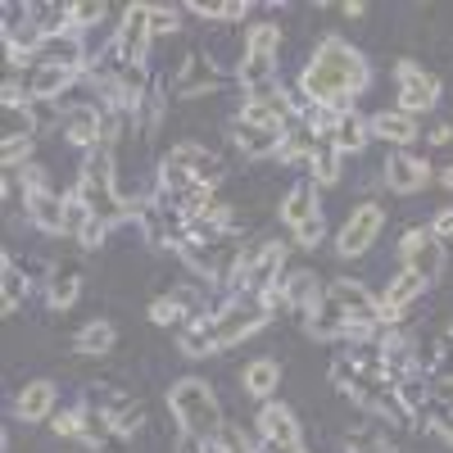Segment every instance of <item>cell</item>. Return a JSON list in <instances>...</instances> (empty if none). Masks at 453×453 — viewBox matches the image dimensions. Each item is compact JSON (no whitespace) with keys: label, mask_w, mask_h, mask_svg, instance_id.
I'll list each match as a JSON object with an SVG mask.
<instances>
[{"label":"cell","mask_w":453,"mask_h":453,"mask_svg":"<svg viewBox=\"0 0 453 453\" xmlns=\"http://www.w3.org/2000/svg\"><path fill=\"white\" fill-rule=\"evenodd\" d=\"M68 14H73V32H87V27H100L109 10L100 0H78V5H68Z\"/></svg>","instance_id":"obj_43"},{"label":"cell","mask_w":453,"mask_h":453,"mask_svg":"<svg viewBox=\"0 0 453 453\" xmlns=\"http://www.w3.org/2000/svg\"><path fill=\"white\" fill-rule=\"evenodd\" d=\"M100 412L109 418V426H113V431H123V435H136L141 422H145V418H141V403L127 399V395H109V403H104Z\"/></svg>","instance_id":"obj_30"},{"label":"cell","mask_w":453,"mask_h":453,"mask_svg":"<svg viewBox=\"0 0 453 453\" xmlns=\"http://www.w3.org/2000/svg\"><path fill=\"white\" fill-rule=\"evenodd\" d=\"M367 82H372V68L345 36H322V46L299 73V91L309 96V104H326L340 113L354 109V96H363Z\"/></svg>","instance_id":"obj_1"},{"label":"cell","mask_w":453,"mask_h":453,"mask_svg":"<svg viewBox=\"0 0 453 453\" xmlns=\"http://www.w3.org/2000/svg\"><path fill=\"white\" fill-rule=\"evenodd\" d=\"M46 46V32L42 23L32 19V5H5V50H10V64H27L32 55H42Z\"/></svg>","instance_id":"obj_10"},{"label":"cell","mask_w":453,"mask_h":453,"mask_svg":"<svg viewBox=\"0 0 453 453\" xmlns=\"http://www.w3.org/2000/svg\"><path fill=\"white\" fill-rule=\"evenodd\" d=\"M422 290H426V281H422L418 273H408V268H403V273L386 286V295H381V322L395 326V322L403 318V309H412V304L422 299Z\"/></svg>","instance_id":"obj_17"},{"label":"cell","mask_w":453,"mask_h":453,"mask_svg":"<svg viewBox=\"0 0 453 453\" xmlns=\"http://www.w3.org/2000/svg\"><path fill=\"white\" fill-rule=\"evenodd\" d=\"M313 155H318V136L309 127H290L286 141H281V150H277L281 164H313Z\"/></svg>","instance_id":"obj_32"},{"label":"cell","mask_w":453,"mask_h":453,"mask_svg":"<svg viewBox=\"0 0 453 453\" xmlns=\"http://www.w3.org/2000/svg\"><path fill=\"white\" fill-rule=\"evenodd\" d=\"M258 435L263 440H277V444H304V431H299V418L286 408V403H263L258 412Z\"/></svg>","instance_id":"obj_21"},{"label":"cell","mask_w":453,"mask_h":453,"mask_svg":"<svg viewBox=\"0 0 453 453\" xmlns=\"http://www.w3.org/2000/svg\"><path fill=\"white\" fill-rule=\"evenodd\" d=\"M78 295H82V277H78L73 263H64V268L50 277V309H73Z\"/></svg>","instance_id":"obj_34"},{"label":"cell","mask_w":453,"mask_h":453,"mask_svg":"<svg viewBox=\"0 0 453 453\" xmlns=\"http://www.w3.org/2000/svg\"><path fill=\"white\" fill-rule=\"evenodd\" d=\"M322 236H326V222H322V218L304 222V226H299V232H295V241L304 245V250H318V245H322Z\"/></svg>","instance_id":"obj_48"},{"label":"cell","mask_w":453,"mask_h":453,"mask_svg":"<svg viewBox=\"0 0 453 453\" xmlns=\"http://www.w3.org/2000/svg\"><path fill=\"white\" fill-rule=\"evenodd\" d=\"M281 295H286V304L290 309H299V313H318L322 304H326V290H322V281L313 277V273H290L286 277V286H281Z\"/></svg>","instance_id":"obj_22"},{"label":"cell","mask_w":453,"mask_h":453,"mask_svg":"<svg viewBox=\"0 0 453 453\" xmlns=\"http://www.w3.org/2000/svg\"><path fill=\"white\" fill-rule=\"evenodd\" d=\"M277 386H281V367H277L273 358H254V363L245 367V390H250L254 399H273Z\"/></svg>","instance_id":"obj_31"},{"label":"cell","mask_w":453,"mask_h":453,"mask_svg":"<svg viewBox=\"0 0 453 453\" xmlns=\"http://www.w3.org/2000/svg\"><path fill=\"white\" fill-rule=\"evenodd\" d=\"M27 295V277L14 268V254H0V313H14Z\"/></svg>","instance_id":"obj_29"},{"label":"cell","mask_w":453,"mask_h":453,"mask_svg":"<svg viewBox=\"0 0 453 453\" xmlns=\"http://www.w3.org/2000/svg\"><path fill=\"white\" fill-rule=\"evenodd\" d=\"M340 10H345L349 19H363V14H367V5H363V0H349V5H340Z\"/></svg>","instance_id":"obj_56"},{"label":"cell","mask_w":453,"mask_h":453,"mask_svg":"<svg viewBox=\"0 0 453 453\" xmlns=\"http://www.w3.org/2000/svg\"><path fill=\"white\" fill-rule=\"evenodd\" d=\"M104 232H109V222L91 218V226H87V232L78 236V245H82V250H100V245H104Z\"/></svg>","instance_id":"obj_49"},{"label":"cell","mask_w":453,"mask_h":453,"mask_svg":"<svg viewBox=\"0 0 453 453\" xmlns=\"http://www.w3.org/2000/svg\"><path fill=\"white\" fill-rule=\"evenodd\" d=\"M191 14H200V19H213V23H236V19H245L250 14V5L245 0H196L191 5Z\"/></svg>","instance_id":"obj_38"},{"label":"cell","mask_w":453,"mask_h":453,"mask_svg":"<svg viewBox=\"0 0 453 453\" xmlns=\"http://www.w3.org/2000/svg\"><path fill=\"white\" fill-rule=\"evenodd\" d=\"M426 181H431V164H426V159L403 155V150L386 159V186H390L395 196H418Z\"/></svg>","instance_id":"obj_14"},{"label":"cell","mask_w":453,"mask_h":453,"mask_svg":"<svg viewBox=\"0 0 453 453\" xmlns=\"http://www.w3.org/2000/svg\"><path fill=\"white\" fill-rule=\"evenodd\" d=\"M431 426H435V431H440V435L453 444V408H440L435 418H431Z\"/></svg>","instance_id":"obj_52"},{"label":"cell","mask_w":453,"mask_h":453,"mask_svg":"<svg viewBox=\"0 0 453 453\" xmlns=\"http://www.w3.org/2000/svg\"><path fill=\"white\" fill-rule=\"evenodd\" d=\"M82 444H91L96 453H127V435L113 431L104 412H87V422H82Z\"/></svg>","instance_id":"obj_26"},{"label":"cell","mask_w":453,"mask_h":453,"mask_svg":"<svg viewBox=\"0 0 453 453\" xmlns=\"http://www.w3.org/2000/svg\"><path fill=\"white\" fill-rule=\"evenodd\" d=\"M236 82L250 91V96H263L277 87V59L273 55H245L241 68H236Z\"/></svg>","instance_id":"obj_24"},{"label":"cell","mask_w":453,"mask_h":453,"mask_svg":"<svg viewBox=\"0 0 453 453\" xmlns=\"http://www.w3.org/2000/svg\"><path fill=\"white\" fill-rule=\"evenodd\" d=\"M431 232H435V236H453V209L435 213V222H431Z\"/></svg>","instance_id":"obj_54"},{"label":"cell","mask_w":453,"mask_h":453,"mask_svg":"<svg viewBox=\"0 0 453 453\" xmlns=\"http://www.w3.org/2000/svg\"><path fill=\"white\" fill-rule=\"evenodd\" d=\"M64 136L78 145V150H100L109 141V123L96 104H73L64 113Z\"/></svg>","instance_id":"obj_12"},{"label":"cell","mask_w":453,"mask_h":453,"mask_svg":"<svg viewBox=\"0 0 453 453\" xmlns=\"http://www.w3.org/2000/svg\"><path fill=\"white\" fill-rule=\"evenodd\" d=\"M277 50H281V27L277 23H254L245 32V55H273L277 59Z\"/></svg>","instance_id":"obj_37"},{"label":"cell","mask_w":453,"mask_h":453,"mask_svg":"<svg viewBox=\"0 0 453 453\" xmlns=\"http://www.w3.org/2000/svg\"><path fill=\"white\" fill-rule=\"evenodd\" d=\"M440 181H444V186H449V191H453V164H449V168L440 173Z\"/></svg>","instance_id":"obj_57"},{"label":"cell","mask_w":453,"mask_h":453,"mask_svg":"<svg viewBox=\"0 0 453 453\" xmlns=\"http://www.w3.org/2000/svg\"><path fill=\"white\" fill-rule=\"evenodd\" d=\"M345 449L349 453H390V435L381 426H363V431H354L345 440Z\"/></svg>","instance_id":"obj_40"},{"label":"cell","mask_w":453,"mask_h":453,"mask_svg":"<svg viewBox=\"0 0 453 453\" xmlns=\"http://www.w3.org/2000/svg\"><path fill=\"white\" fill-rule=\"evenodd\" d=\"M326 304L345 322H372V326H381V299H376L363 281H345V277H340L335 286H326Z\"/></svg>","instance_id":"obj_11"},{"label":"cell","mask_w":453,"mask_h":453,"mask_svg":"<svg viewBox=\"0 0 453 453\" xmlns=\"http://www.w3.org/2000/svg\"><path fill=\"white\" fill-rule=\"evenodd\" d=\"M78 196L100 222H127V200L119 196V186H113V145H100V150H91V159H87V168H82V177H78Z\"/></svg>","instance_id":"obj_3"},{"label":"cell","mask_w":453,"mask_h":453,"mask_svg":"<svg viewBox=\"0 0 453 453\" xmlns=\"http://www.w3.org/2000/svg\"><path fill=\"white\" fill-rule=\"evenodd\" d=\"M258 453H309L304 444H277V440H258Z\"/></svg>","instance_id":"obj_53"},{"label":"cell","mask_w":453,"mask_h":453,"mask_svg":"<svg viewBox=\"0 0 453 453\" xmlns=\"http://www.w3.org/2000/svg\"><path fill=\"white\" fill-rule=\"evenodd\" d=\"M372 132L381 136V141L408 145V141H418V119H408V113H399V109H381L372 119Z\"/></svg>","instance_id":"obj_28"},{"label":"cell","mask_w":453,"mask_h":453,"mask_svg":"<svg viewBox=\"0 0 453 453\" xmlns=\"http://www.w3.org/2000/svg\"><path fill=\"white\" fill-rule=\"evenodd\" d=\"M286 132H290V127H254V123L232 119V141H236V150H241L245 159H268V155H277L281 141H286Z\"/></svg>","instance_id":"obj_16"},{"label":"cell","mask_w":453,"mask_h":453,"mask_svg":"<svg viewBox=\"0 0 453 453\" xmlns=\"http://www.w3.org/2000/svg\"><path fill=\"white\" fill-rule=\"evenodd\" d=\"M381 226H386V209L381 204H358L349 218H345V226H340V236H335V250H340V258H358V254H367L372 245H376V236H381Z\"/></svg>","instance_id":"obj_7"},{"label":"cell","mask_w":453,"mask_h":453,"mask_svg":"<svg viewBox=\"0 0 453 453\" xmlns=\"http://www.w3.org/2000/svg\"><path fill=\"white\" fill-rule=\"evenodd\" d=\"M313 218H322L318 213V186H309V181L290 186V196L281 200V222L290 226V232H299V226L313 222Z\"/></svg>","instance_id":"obj_23"},{"label":"cell","mask_w":453,"mask_h":453,"mask_svg":"<svg viewBox=\"0 0 453 453\" xmlns=\"http://www.w3.org/2000/svg\"><path fill=\"white\" fill-rule=\"evenodd\" d=\"M168 408L181 431H191L200 440L213 444V435L222 431V408H218V395L200 381V376H181V381L168 390Z\"/></svg>","instance_id":"obj_4"},{"label":"cell","mask_w":453,"mask_h":453,"mask_svg":"<svg viewBox=\"0 0 453 453\" xmlns=\"http://www.w3.org/2000/svg\"><path fill=\"white\" fill-rule=\"evenodd\" d=\"M91 209L78 200V196H68V218H64V236H82L87 232V226H91Z\"/></svg>","instance_id":"obj_45"},{"label":"cell","mask_w":453,"mask_h":453,"mask_svg":"<svg viewBox=\"0 0 453 453\" xmlns=\"http://www.w3.org/2000/svg\"><path fill=\"white\" fill-rule=\"evenodd\" d=\"M168 159H177L186 173H191V181H196V186H218V181H222V173H226V168H222V159H218V155H209V150H204V145H196V141L173 145V150H168Z\"/></svg>","instance_id":"obj_15"},{"label":"cell","mask_w":453,"mask_h":453,"mask_svg":"<svg viewBox=\"0 0 453 453\" xmlns=\"http://www.w3.org/2000/svg\"><path fill=\"white\" fill-rule=\"evenodd\" d=\"M372 141V119H363V113H345L340 119V127H335V136H331V145L340 150V155H358V150Z\"/></svg>","instance_id":"obj_27"},{"label":"cell","mask_w":453,"mask_h":453,"mask_svg":"<svg viewBox=\"0 0 453 453\" xmlns=\"http://www.w3.org/2000/svg\"><path fill=\"white\" fill-rule=\"evenodd\" d=\"M113 345H119V326H113V322H91V326L78 331V354L100 358V354H109Z\"/></svg>","instance_id":"obj_33"},{"label":"cell","mask_w":453,"mask_h":453,"mask_svg":"<svg viewBox=\"0 0 453 453\" xmlns=\"http://www.w3.org/2000/svg\"><path fill=\"white\" fill-rule=\"evenodd\" d=\"M431 141H435V145H449V141H453V123H440V127H431Z\"/></svg>","instance_id":"obj_55"},{"label":"cell","mask_w":453,"mask_h":453,"mask_svg":"<svg viewBox=\"0 0 453 453\" xmlns=\"http://www.w3.org/2000/svg\"><path fill=\"white\" fill-rule=\"evenodd\" d=\"M304 326H309V335H313V340H345V335H349V322L340 318L331 304H322L318 313H309V318H304Z\"/></svg>","instance_id":"obj_35"},{"label":"cell","mask_w":453,"mask_h":453,"mask_svg":"<svg viewBox=\"0 0 453 453\" xmlns=\"http://www.w3.org/2000/svg\"><path fill=\"white\" fill-rule=\"evenodd\" d=\"M290 96H281L277 87L273 91H263V96H250L245 104H241V113L236 119L241 123H254V127H286L290 123Z\"/></svg>","instance_id":"obj_13"},{"label":"cell","mask_w":453,"mask_h":453,"mask_svg":"<svg viewBox=\"0 0 453 453\" xmlns=\"http://www.w3.org/2000/svg\"><path fill=\"white\" fill-rule=\"evenodd\" d=\"M395 82H399V113H408V119L431 113V109L440 104V82L431 78L422 64L403 59V64L395 68Z\"/></svg>","instance_id":"obj_8"},{"label":"cell","mask_w":453,"mask_h":453,"mask_svg":"<svg viewBox=\"0 0 453 453\" xmlns=\"http://www.w3.org/2000/svg\"><path fill=\"white\" fill-rule=\"evenodd\" d=\"M27 204V218L36 232L46 236H64V218H68V200H59L55 191H36V196H23Z\"/></svg>","instance_id":"obj_20"},{"label":"cell","mask_w":453,"mask_h":453,"mask_svg":"<svg viewBox=\"0 0 453 453\" xmlns=\"http://www.w3.org/2000/svg\"><path fill=\"white\" fill-rule=\"evenodd\" d=\"M181 318H186V309L177 304V295H164V299L150 304V322H159V326H177Z\"/></svg>","instance_id":"obj_46"},{"label":"cell","mask_w":453,"mask_h":453,"mask_svg":"<svg viewBox=\"0 0 453 453\" xmlns=\"http://www.w3.org/2000/svg\"><path fill=\"white\" fill-rule=\"evenodd\" d=\"M82 73H73V68H55V64H36V73H32V100H59L73 82H78Z\"/></svg>","instance_id":"obj_25"},{"label":"cell","mask_w":453,"mask_h":453,"mask_svg":"<svg viewBox=\"0 0 453 453\" xmlns=\"http://www.w3.org/2000/svg\"><path fill=\"white\" fill-rule=\"evenodd\" d=\"M14 418L23 426H36V422L55 418V381H27L14 399Z\"/></svg>","instance_id":"obj_19"},{"label":"cell","mask_w":453,"mask_h":453,"mask_svg":"<svg viewBox=\"0 0 453 453\" xmlns=\"http://www.w3.org/2000/svg\"><path fill=\"white\" fill-rule=\"evenodd\" d=\"M204 449H209V440H200V435H191V431L177 435V453H204Z\"/></svg>","instance_id":"obj_51"},{"label":"cell","mask_w":453,"mask_h":453,"mask_svg":"<svg viewBox=\"0 0 453 453\" xmlns=\"http://www.w3.org/2000/svg\"><path fill=\"white\" fill-rule=\"evenodd\" d=\"M55 435H64V440H82V422H87V408H64V412H55Z\"/></svg>","instance_id":"obj_44"},{"label":"cell","mask_w":453,"mask_h":453,"mask_svg":"<svg viewBox=\"0 0 453 453\" xmlns=\"http://www.w3.org/2000/svg\"><path fill=\"white\" fill-rule=\"evenodd\" d=\"M268 318H273V309L263 304V299H232V304L213 309L209 318L191 322V331L181 335V354L200 358V354L232 349V345H241V340L258 335L263 326H268Z\"/></svg>","instance_id":"obj_2"},{"label":"cell","mask_w":453,"mask_h":453,"mask_svg":"<svg viewBox=\"0 0 453 453\" xmlns=\"http://www.w3.org/2000/svg\"><path fill=\"white\" fill-rule=\"evenodd\" d=\"M399 254H403V268H408V273H418L426 286H431V281H440L444 258H449V254H444V241L431 232V226H408Z\"/></svg>","instance_id":"obj_6"},{"label":"cell","mask_w":453,"mask_h":453,"mask_svg":"<svg viewBox=\"0 0 453 453\" xmlns=\"http://www.w3.org/2000/svg\"><path fill=\"white\" fill-rule=\"evenodd\" d=\"M213 444H218V453H258V444L241 426H232V422H222V431L213 435Z\"/></svg>","instance_id":"obj_42"},{"label":"cell","mask_w":453,"mask_h":453,"mask_svg":"<svg viewBox=\"0 0 453 453\" xmlns=\"http://www.w3.org/2000/svg\"><path fill=\"white\" fill-rule=\"evenodd\" d=\"M281 263H286V245H281V241H263V245L245 250L232 290H236V295H241V290H254V299L273 295V290H277L273 281H277V273H281Z\"/></svg>","instance_id":"obj_5"},{"label":"cell","mask_w":453,"mask_h":453,"mask_svg":"<svg viewBox=\"0 0 453 453\" xmlns=\"http://www.w3.org/2000/svg\"><path fill=\"white\" fill-rule=\"evenodd\" d=\"M42 64H55V68H73V73H91V55H87V42H82V32L46 36V46H42Z\"/></svg>","instance_id":"obj_18"},{"label":"cell","mask_w":453,"mask_h":453,"mask_svg":"<svg viewBox=\"0 0 453 453\" xmlns=\"http://www.w3.org/2000/svg\"><path fill=\"white\" fill-rule=\"evenodd\" d=\"M150 42H155V36H150V5H127L119 32H113L109 55L119 59V64H145Z\"/></svg>","instance_id":"obj_9"},{"label":"cell","mask_w":453,"mask_h":453,"mask_svg":"<svg viewBox=\"0 0 453 453\" xmlns=\"http://www.w3.org/2000/svg\"><path fill=\"white\" fill-rule=\"evenodd\" d=\"M340 150L326 141V145H318V155H313V164H309V173H313V186H335L340 181Z\"/></svg>","instance_id":"obj_36"},{"label":"cell","mask_w":453,"mask_h":453,"mask_svg":"<svg viewBox=\"0 0 453 453\" xmlns=\"http://www.w3.org/2000/svg\"><path fill=\"white\" fill-rule=\"evenodd\" d=\"M27 159H32V136H5L0 141V164H5V173L27 168Z\"/></svg>","instance_id":"obj_41"},{"label":"cell","mask_w":453,"mask_h":453,"mask_svg":"<svg viewBox=\"0 0 453 453\" xmlns=\"http://www.w3.org/2000/svg\"><path fill=\"white\" fill-rule=\"evenodd\" d=\"M177 27H181V10L150 5V36H164V32H177Z\"/></svg>","instance_id":"obj_47"},{"label":"cell","mask_w":453,"mask_h":453,"mask_svg":"<svg viewBox=\"0 0 453 453\" xmlns=\"http://www.w3.org/2000/svg\"><path fill=\"white\" fill-rule=\"evenodd\" d=\"M395 399H399V408L412 418V412L431 399V386L422 381V376H403V381H395Z\"/></svg>","instance_id":"obj_39"},{"label":"cell","mask_w":453,"mask_h":453,"mask_svg":"<svg viewBox=\"0 0 453 453\" xmlns=\"http://www.w3.org/2000/svg\"><path fill=\"white\" fill-rule=\"evenodd\" d=\"M0 104H5V109H14V104L27 109V104H32V91H23L19 82H5V96H0Z\"/></svg>","instance_id":"obj_50"}]
</instances>
